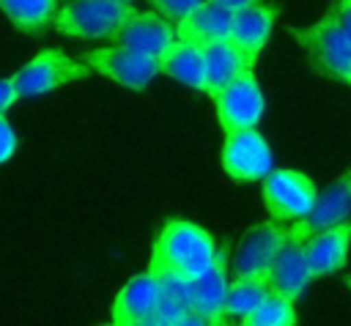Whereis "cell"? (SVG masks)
<instances>
[{
	"mask_svg": "<svg viewBox=\"0 0 351 326\" xmlns=\"http://www.w3.org/2000/svg\"><path fill=\"white\" fill-rule=\"evenodd\" d=\"M165 19H170V22H178L181 16H186L195 5H200L203 0H148Z\"/></svg>",
	"mask_w": 351,
	"mask_h": 326,
	"instance_id": "cell-23",
	"label": "cell"
},
{
	"mask_svg": "<svg viewBox=\"0 0 351 326\" xmlns=\"http://www.w3.org/2000/svg\"><path fill=\"white\" fill-rule=\"evenodd\" d=\"M228 247L217 249L214 263L197 274L195 279H186V299H189V315L184 323H225L228 315L222 310L225 290H228V263H225Z\"/></svg>",
	"mask_w": 351,
	"mask_h": 326,
	"instance_id": "cell-9",
	"label": "cell"
},
{
	"mask_svg": "<svg viewBox=\"0 0 351 326\" xmlns=\"http://www.w3.org/2000/svg\"><path fill=\"white\" fill-rule=\"evenodd\" d=\"M263 203L271 222L288 225L310 211L315 203V184L299 170H269L263 175Z\"/></svg>",
	"mask_w": 351,
	"mask_h": 326,
	"instance_id": "cell-5",
	"label": "cell"
},
{
	"mask_svg": "<svg viewBox=\"0 0 351 326\" xmlns=\"http://www.w3.org/2000/svg\"><path fill=\"white\" fill-rule=\"evenodd\" d=\"M14 101H19V96L14 90V82L11 79H0V112H5Z\"/></svg>",
	"mask_w": 351,
	"mask_h": 326,
	"instance_id": "cell-26",
	"label": "cell"
},
{
	"mask_svg": "<svg viewBox=\"0 0 351 326\" xmlns=\"http://www.w3.org/2000/svg\"><path fill=\"white\" fill-rule=\"evenodd\" d=\"M0 11L11 19L16 30L38 36L52 27L58 0H0Z\"/></svg>",
	"mask_w": 351,
	"mask_h": 326,
	"instance_id": "cell-21",
	"label": "cell"
},
{
	"mask_svg": "<svg viewBox=\"0 0 351 326\" xmlns=\"http://www.w3.org/2000/svg\"><path fill=\"white\" fill-rule=\"evenodd\" d=\"M241 323L244 326H293L296 323V310H293L291 299L269 290L263 296V301L241 318Z\"/></svg>",
	"mask_w": 351,
	"mask_h": 326,
	"instance_id": "cell-22",
	"label": "cell"
},
{
	"mask_svg": "<svg viewBox=\"0 0 351 326\" xmlns=\"http://www.w3.org/2000/svg\"><path fill=\"white\" fill-rule=\"evenodd\" d=\"M266 293H269V282H266L263 268L250 271V274H236V279L228 282L222 310H225V315H233L241 321L247 312H252L263 301Z\"/></svg>",
	"mask_w": 351,
	"mask_h": 326,
	"instance_id": "cell-20",
	"label": "cell"
},
{
	"mask_svg": "<svg viewBox=\"0 0 351 326\" xmlns=\"http://www.w3.org/2000/svg\"><path fill=\"white\" fill-rule=\"evenodd\" d=\"M282 244H285V225H280V222L255 225V227L244 236L241 249H239V255H236V260H233L236 274L261 271Z\"/></svg>",
	"mask_w": 351,
	"mask_h": 326,
	"instance_id": "cell-18",
	"label": "cell"
},
{
	"mask_svg": "<svg viewBox=\"0 0 351 326\" xmlns=\"http://www.w3.org/2000/svg\"><path fill=\"white\" fill-rule=\"evenodd\" d=\"M156 66L162 74L173 77L176 82L203 90V49H197L181 38H173L167 44V49L156 58Z\"/></svg>",
	"mask_w": 351,
	"mask_h": 326,
	"instance_id": "cell-19",
	"label": "cell"
},
{
	"mask_svg": "<svg viewBox=\"0 0 351 326\" xmlns=\"http://www.w3.org/2000/svg\"><path fill=\"white\" fill-rule=\"evenodd\" d=\"M211 3H219V5H225L228 11H239V8H244V5H250V3H255V0H211Z\"/></svg>",
	"mask_w": 351,
	"mask_h": 326,
	"instance_id": "cell-27",
	"label": "cell"
},
{
	"mask_svg": "<svg viewBox=\"0 0 351 326\" xmlns=\"http://www.w3.org/2000/svg\"><path fill=\"white\" fill-rule=\"evenodd\" d=\"M346 285H348V288H351V277H346Z\"/></svg>",
	"mask_w": 351,
	"mask_h": 326,
	"instance_id": "cell-28",
	"label": "cell"
},
{
	"mask_svg": "<svg viewBox=\"0 0 351 326\" xmlns=\"http://www.w3.org/2000/svg\"><path fill=\"white\" fill-rule=\"evenodd\" d=\"M250 66L239 47L225 36L208 47H203V93L217 99V93L244 68Z\"/></svg>",
	"mask_w": 351,
	"mask_h": 326,
	"instance_id": "cell-17",
	"label": "cell"
},
{
	"mask_svg": "<svg viewBox=\"0 0 351 326\" xmlns=\"http://www.w3.org/2000/svg\"><path fill=\"white\" fill-rule=\"evenodd\" d=\"M291 36L321 74L351 85V41L332 19V14H324L310 27H291Z\"/></svg>",
	"mask_w": 351,
	"mask_h": 326,
	"instance_id": "cell-3",
	"label": "cell"
},
{
	"mask_svg": "<svg viewBox=\"0 0 351 326\" xmlns=\"http://www.w3.org/2000/svg\"><path fill=\"white\" fill-rule=\"evenodd\" d=\"M14 151H16V134H14L11 123L5 121V115L0 112V164H3L5 159H11Z\"/></svg>",
	"mask_w": 351,
	"mask_h": 326,
	"instance_id": "cell-24",
	"label": "cell"
},
{
	"mask_svg": "<svg viewBox=\"0 0 351 326\" xmlns=\"http://www.w3.org/2000/svg\"><path fill=\"white\" fill-rule=\"evenodd\" d=\"M129 3H132V0H129Z\"/></svg>",
	"mask_w": 351,
	"mask_h": 326,
	"instance_id": "cell-29",
	"label": "cell"
},
{
	"mask_svg": "<svg viewBox=\"0 0 351 326\" xmlns=\"http://www.w3.org/2000/svg\"><path fill=\"white\" fill-rule=\"evenodd\" d=\"M348 216H351V170L343 173L324 195H315V203L304 216L285 225V241L302 244L307 236L326 230L337 222H346Z\"/></svg>",
	"mask_w": 351,
	"mask_h": 326,
	"instance_id": "cell-10",
	"label": "cell"
},
{
	"mask_svg": "<svg viewBox=\"0 0 351 326\" xmlns=\"http://www.w3.org/2000/svg\"><path fill=\"white\" fill-rule=\"evenodd\" d=\"M85 66H90L93 71L110 77L112 82L129 88V90H143L148 88V82L159 74V66L154 58L148 55H140L134 49H126V47H96V49H88L82 58H80Z\"/></svg>",
	"mask_w": 351,
	"mask_h": 326,
	"instance_id": "cell-7",
	"label": "cell"
},
{
	"mask_svg": "<svg viewBox=\"0 0 351 326\" xmlns=\"http://www.w3.org/2000/svg\"><path fill=\"white\" fill-rule=\"evenodd\" d=\"M230 14L225 5L219 3H211V0H203L200 5H195L186 16H181L176 25V38L203 49L219 38L228 36V27H230Z\"/></svg>",
	"mask_w": 351,
	"mask_h": 326,
	"instance_id": "cell-16",
	"label": "cell"
},
{
	"mask_svg": "<svg viewBox=\"0 0 351 326\" xmlns=\"http://www.w3.org/2000/svg\"><path fill=\"white\" fill-rule=\"evenodd\" d=\"M263 274H266L269 290H274L291 301H296L304 293V288L310 285V279H315L302 258L299 244H288V241L271 255V260L263 266Z\"/></svg>",
	"mask_w": 351,
	"mask_h": 326,
	"instance_id": "cell-15",
	"label": "cell"
},
{
	"mask_svg": "<svg viewBox=\"0 0 351 326\" xmlns=\"http://www.w3.org/2000/svg\"><path fill=\"white\" fill-rule=\"evenodd\" d=\"M93 68L85 66L82 60L77 58H69L63 49H44L38 52L30 63H25L14 77V90L19 99H27V96H38V93H49L60 85H69V82H77V79H85L90 77Z\"/></svg>",
	"mask_w": 351,
	"mask_h": 326,
	"instance_id": "cell-4",
	"label": "cell"
},
{
	"mask_svg": "<svg viewBox=\"0 0 351 326\" xmlns=\"http://www.w3.org/2000/svg\"><path fill=\"white\" fill-rule=\"evenodd\" d=\"M217 104V118L219 126L228 131H239V129H250L258 126V121L263 118V90L255 79V68L244 66L214 99Z\"/></svg>",
	"mask_w": 351,
	"mask_h": 326,
	"instance_id": "cell-6",
	"label": "cell"
},
{
	"mask_svg": "<svg viewBox=\"0 0 351 326\" xmlns=\"http://www.w3.org/2000/svg\"><path fill=\"white\" fill-rule=\"evenodd\" d=\"M274 19H277V5L263 3V0H255V3H250V5H244V8L230 14L228 38L239 47V52L244 55V60L250 66H255L261 49L266 47Z\"/></svg>",
	"mask_w": 351,
	"mask_h": 326,
	"instance_id": "cell-12",
	"label": "cell"
},
{
	"mask_svg": "<svg viewBox=\"0 0 351 326\" xmlns=\"http://www.w3.org/2000/svg\"><path fill=\"white\" fill-rule=\"evenodd\" d=\"M134 11L129 0H66L58 5L52 27L71 38H110Z\"/></svg>",
	"mask_w": 351,
	"mask_h": 326,
	"instance_id": "cell-2",
	"label": "cell"
},
{
	"mask_svg": "<svg viewBox=\"0 0 351 326\" xmlns=\"http://www.w3.org/2000/svg\"><path fill=\"white\" fill-rule=\"evenodd\" d=\"M222 170L236 184L261 181L271 170V151L263 134L250 126L239 131H228L222 145Z\"/></svg>",
	"mask_w": 351,
	"mask_h": 326,
	"instance_id": "cell-8",
	"label": "cell"
},
{
	"mask_svg": "<svg viewBox=\"0 0 351 326\" xmlns=\"http://www.w3.org/2000/svg\"><path fill=\"white\" fill-rule=\"evenodd\" d=\"M159 301V285L151 271L132 277L112 301V323L115 326H143L154 315Z\"/></svg>",
	"mask_w": 351,
	"mask_h": 326,
	"instance_id": "cell-14",
	"label": "cell"
},
{
	"mask_svg": "<svg viewBox=\"0 0 351 326\" xmlns=\"http://www.w3.org/2000/svg\"><path fill=\"white\" fill-rule=\"evenodd\" d=\"M217 258V244L208 230L197 227L189 219L173 216L162 225L151 247L148 271H170L184 279L203 274Z\"/></svg>",
	"mask_w": 351,
	"mask_h": 326,
	"instance_id": "cell-1",
	"label": "cell"
},
{
	"mask_svg": "<svg viewBox=\"0 0 351 326\" xmlns=\"http://www.w3.org/2000/svg\"><path fill=\"white\" fill-rule=\"evenodd\" d=\"M173 38H176V25L165 19L159 11H134L118 25V30L110 36V44L134 49L156 60Z\"/></svg>",
	"mask_w": 351,
	"mask_h": 326,
	"instance_id": "cell-11",
	"label": "cell"
},
{
	"mask_svg": "<svg viewBox=\"0 0 351 326\" xmlns=\"http://www.w3.org/2000/svg\"><path fill=\"white\" fill-rule=\"evenodd\" d=\"M348 247H351V222H337L326 230H318L313 236H307L299 249L302 258L310 268L313 277H324L332 271H340L346 266L348 258Z\"/></svg>",
	"mask_w": 351,
	"mask_h": 326,
	"instance_id": "cell-13",
	"label": "cell"
},
{
	"mask_svg": "<svg viewBox=\"0 0 351 326\" xmlns=\"http://www.w3.org/2000/svg\"><path fill=\"white\" fill-rule=\"evenodd\" d=\"M329 14H332V19L340 25V30L351 41V0H337L335 8H329Z\"/></svg>",
	"mask_w": 351,
	"mask_h": 326,
	"instance_id": "cell-25",
	"label": "cell"
}]
</instances>
